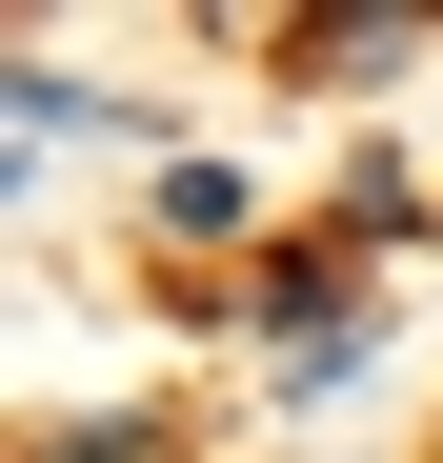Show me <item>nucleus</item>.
<instances>
[{"instance_id":"obj_1","label":"nucleus","mask_w":443,"mask_h":463,"mask_svg":"<svg viewBox=\"0 0 443 463\" xmlns=\"http://www.w3.org/2000/svg\"><path fill=\"white\" fill-rule=\"evenodd\" d=\"M303 61L323 81H383V61H423V21H303Z\"/></svg>"}]
</instances>
